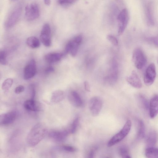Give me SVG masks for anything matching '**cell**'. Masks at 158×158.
I'll return each mask as SVG.
<instances>
[{"label": "cell", "mask_w": 158, "mask_h": 158, "mask_svg": "<svg viewBox=\"0 0 158 158\" xmlns=\"http://www.w3.org/2000/svg\"><path fill=\"white\" fill-rule=\"evenodd\" d=\"M48 133L47 129L41 123L35 125L29 131L26 138L27 145L30 147L35 146L46 136Z\"/></svg>", "instance_id": "6da1fadb"}, {"label": "cell", "mask_w": 158, "mask_h": 158, "mask_svg": "<svg viewBox=\"0 0 158 158\" xmlns=\"http://www.w3.org/2000/svg\"><path fill=\"white\" fill-rule=\"evenodd\" d=\"M131 126V121L127 120L122 129L109 140L107 144V146L111 147L122 140L129 132Z\"/></svg>", "instance_id": "7a4b0ae2"}, {"label": "cell", "mask_w": 158, "mask_h": 158, "mask_svg": "<svg viewBox=\"0 0 158 158\" xmlns=\"http://www.w3.org/2000/svg\"><path fill=\"white\" fill-rule=\"evenodd\" d=\"M132 59L135 66L139 69H142L147 62L145 54L143 50L139 48H136L134 50Z\"/></svg>", "instance_id": "3957f363"}, {"label": "cell", "mask_w": 158, "mask_h": 158, "mask_svg": "<svg viewBox=\"0 0 158 158\" xmlns=\"http://www.w3.org/2000/svg\"><path fill=\"white\" fill-rule=\"evenodd\" d=\"M25 15L27 19L30 21L38 18L40 15V10L37 4L32 3L27 5L25 8Z\"/></svg>", "instance_id": "277c9868"}, {"label": "cell", "mask_w": 158, "mask_h": 158, "mask_svg": "<svg viewBox=\"0 0 158 158\" xmlns=\"http://www.w3.org/2000/svg\"><path fill=\"white\" fill-rule=\"evenodd\" d=\"M156 75L155 64L152 63L146 68L143 77L144 83L147 85H152L154 82Z\"/></svg>", "instance_id": "5b68a950"}, {"label": "cell", "mask_w": 158, "mask_h": 158, "mask_svg": "<svg viewBox=\"0 0 158 158\" xmlns=\"http://www.w3.org/2000/svg\"><path fill=\"white\" fill-rule=\"evenodd\" d=\"M40 38L41 41L45 46L49 47L51 45V29L48 24L45 23L43 26Z\"/></svg>", "instance_id": "8992f818"}, {"label": "cell", "mask_w": 158, "mask_h": 158, "mask_svg": "<svg viewBox=\"0 0 158 158\" xmlns=\"http://www.w3.org/2000/svg\"><path fill=\"white\" fill-rule=\"evenodd\" d=\"M117 19L118 21V35H120L124 31L128 21V14L126 9H123L120 12Z\"/></svg>", "instance_id": "52a82bcc"}, {"label": "cell", "mask_w": 158, "mask_h": 158, "mask_svg": "<svg viewBox=\"0 0 158 158\" xmlns=\"http://www.w3.org/2000/svg\"><path fill=\"white\" fill-rule=\"evenodd\" d=\"M102 101L100 98L94 97L90 99L89 108L93 116H96L98 115L102 109Z\"/></svg>", "instance_id": "ba28073f"}, {"label": "cell", "mask_w": 158, "mask_h": 158, "mask_svg": "<svg viewBox=\"0 0 158 158\" xmlns=\"http://www.w3.org/2000/svg\"><path fill=\"white\" fill-rule=\"evenodd\" d=\"M36 72V62L33 59L31 60L25 66L23 72L24 79L27 80L34 77Z\"/></svg>", "instance_id": "9c48e42d"}, {"label": "cell", "mask_w": 158, "mask_h": 158, "mask_svg": "<svg viewBox=\"0 0 158 158\" xmlns=\"http://www.w3.org/2000/svg\"><path fill=\"white\" fill-rule=\"evenodd\" d=\"M21 7H17L12 12L8 17L6 23V27L7 28L13 27L19 19L21 13Z\"/></svg>", "instance_id": "30bf717a"}, {"label": "cell", "mask_w": 158, "mask_h": 158, "mask_svg": "<svg viewBox=\"0 0 158 158\" xmlns=\"http://www.w3.org/2000/svg\"><path fill=\"white\" fill-rule=\"evenodd\" d=\"M17 117V113L15 111H11L0 116V123L2 125H8L12 123L15 120Z\"/></svg>", "instance_id": "8fae6325"}, {"label": "cell", "mask_w": 158, "mask_h": 158, "mask_svg": "<svg viewBox=\"0 0 158 158\" xmlns=\"http://www.w3.org/2000/svg\"><path fill=\"white\" fill-rule=\"evenodd\" d=\"M69 133V130H53L48 133L49 137L53 140L58 142L64 140Z\"/></svg>", "instance_id": "7c38bea8"}, {"label": "cell", "mask_w": 158, "mask_h": 158, "mask_svg": "<svg viewBox=\"0 0 158 158\" xmlns=\"http://www.w3.org/2000/svg\"><path fill=\"white\" fill-rule=\"evenodd\" d=\"M80 44L73 38L66 44L64 51L65 54L69 53L73 56H75L77 54Z\"/></svg>", "instance_id": "4fadbf2b"}, {"label": "cell", "mask_w": 158, "mask_h": 158, "mask_svg": "<svg viewBox=\"0 0 158 158\" xmlns=\"http://www.w3.org/2000/svg\"><path fill=\"white\" fill-rule=\"evenodd\" d=\"M127 81L132 86L136 88H140L142 83L138 75L136 72L133 71L131 74L126 78Z\"/></svg>", "instance_id": "5bb4252c"}, {"label": "cell", "mask_w": 158, "mask_h": 158, "mask_svg": "<svg viewBox=\"0 0 158 158\" xmlns=\"http://www.w3.org/2000/svg\"><path fill=\"white\" fill-rule=\"evenodd\" d=\"M150 116L155 118L158 114V95H155L151 99L149 106Z\"/></svg>", "instance_id": "9a60e30c"}, {"label": "cell", "mask_w": 158, "mask_h": 158, "mask_svg": "<svg viewBox=\"0 0 158 158\" xmlns=\"http://www.w3.org/2000/svg\"><path fill=\"white\" fill-rule=\"evenodd\" d=\"M68 98L70 103L76 107H80L82 104V102L80 97L75 91H72L69 93Z\"/></svg>", "instance_id": "2e32d148"}, {"label": "cell", "mask_w": 158, "mask_h": 158, "mask_svg": "<svg viewBox=\"0 0 158 158\" xmlns=\"http://www.w3.org/2000/svg\"><path fill=\"white\" fill-rule=\"evenodd\" d=\"M64 54L62 53H49L45 56V59L50 64L57 62L60 60L63 56Z\"/></svg>", "instance_id": "e0dca14e"}, {"label": "cell", "mask_w": 158, "mask_h": 158, "mask_svg": "<svg viewBox=\"0 0 158 158\" xmlns=\"http://www.w3.org/2000/svg\"><path fill=\"white\" fill-rule=\"evenodd\" d=\"M23 106L26 109L31 111H38L40 109L37 102L31 99L25 101L23 103Z\"/></svg>", "instance_id": "ac0fdd59"}, {"label": "cell", "mask_w": 158, "mask_h": 158, "mask_svg": "<svg viewBox=\"0 0 158 158\" xmlns=\"http://www.w3.org/2000/svg\"><path fill=\"white\" fill-rule=\"evenodd\" d=\"M110 73L107 77L109 81L114 82L117 80L118 76V66L114 60L112 61Z\"/></svg>", "instance_id": "d6986e66"}, {"label": "cell", "mask_w": 158, "mask_h": 158, "mask_svg": "<svg viewBox=\"0 0 158 158\" xmlns=\"http://www.w3.org/2000/svg\"><path fill=\"white\" fill-rule=\"evenodd\" d=\"M64 98V92L60 90H57L54 91L52 94L51 102L56 103L62 101Z\"/></svg>", "instance_id": "ffe728a7"}, {"label": "cell", "mask_w": 158, "mask_h": 158, "mask_svg": "<svg viewBox=\"0 0 158 158\" xmlns=\"http://www.w3.org/2000/svg\"><path fill=\"white\" fill-rule=\"evenodd\" d=\"M157 139V133L154 131H150L147 139V143L148 147H153L156 143Z\"/></svg>", "instance_id": "44dd1931"}, {"label": "cell", "mask_w": 158, "mask_h": 158, "mask_svg": "<svg viewBox=\"0 0 158 158\" xmlns=\"http://www.w3.org/2000/svg\"><path fill=\"white\" fill-rule=\"evenodd\" d=\"M27 44L30 48H36L40 45L39 40L35 36H31L27 38L26 40Z\"/></svg>", "instance_id": "7402d4cb"}, {"label": "cell", "mask_w": 158, "mask_h": 158, "mask_svg": "<svg viewBox=\"0 0 158 158\" xmlns=\"http://www.w3.org/2000/svg\"><path fill=\"white\" fill-rule=\"evenodd\" d=\"M146 156L149 158H158V148L148 147L145 150Z\"/></svg>", "instance_id": "603a6c76"}, {"label": "cell", "mask_w": 158, "mask_h": 158, "mask_svg": "<svg viewBox=\"0 0 158 158\" xmlns=\"http://www.w3.org/2000/svg\"><path fill=\"white\" fill-rule=\"evenodd\" d=\"M145 134V129L144 124L141 120H139V122L138 131L137 137L139 139H141L144 137Z\"/></svg>", "instance_id": "cb8c5ba5"}, {"label": "cell", "mask_w": 158, "mask_h": 158, "mask_svg": "<svg viewBox=\"0 0 158 158\" xmlns=\"http://www.w3.org/2000/svg\"><path fill=\"white\" fill-rule=\"evenodd\" d=\"M13 82V79L10 78L6 79L2 83V88L5 92L7 91L11 87Z\"/></svg>", "instance_id": "d4e9b609"}, {"label": "cell", "mask_w": 158, "mask_h": 158, "mask_svg": "<svg viewBox=\"0 0 158 158\" xmlns=\"http://www.w3.org/2000/svg\"><path fill=\"white\" fill-rule=\"evenodd\" d=\"M119 155L123 158H131L128 150L125 146H123L120 148L118 150Z\"/></svg>", "instance_id": "484cf974"}, {"label": "cell", "mask_w": 158, "mask_h": 158, "mask_svg": "<svg viewBox=\"0 0 158 158\" xmlns=\"http://www.w3.org/2000/svg\"><path fill=\"white\" fill-rule=\"evenodd\" d=\"M79 122V118H76L73 122L71 127L69 130V133L73 134L76 130Z\"/></svg>", "instance_id": "4316f807"}, {"label": "cell", "mask_w": 158, "mask_h": 158, "mask_svg": "<svg viewBox=\"0 0 158 158\" xmlns=\"http://www.w3.org/2000/svg\"><path fill=\"white\" fill-rule=\"evenodd\" d=\"M6 55V52L1 51L0 52V63L1 64L6 65L7 64Z\"/></svg>", "instance_id": "83f0119b"}, {"label": "cell", "mask_w": 158, "mask_h": 158, "mask_svg": "<svg viewBox=\"0 0 158 158\" xmlns=\"http://www.w3.org/2000/svg\"><path fill=\"white\" fill-rule=\"evenodd\" d=\"M107 39L114 45L117 46L118 45V40L114 36L111 35H108L107 36Z\"/></svg>", "instance_id": "f1b7e54d"}, {"label": "cell", "mask_w": 158, "mask_h": 158, "mask_svg": "<svg viewBox=\"0 0 158 158\" xmlns=\"http://www.w3.org/2000/svg\"><path fill=\"white\" fill-rule=\"evenodd\" d=\"M77 0H58V3L61 5H69L73 4Z\"/></svg>", "instance_id": "f546056e"}, {"label": "cell", "mask_w": 158, "mask_h": 158, "mask_svg": "<svg viewBox=\"0 0 158 158\" xmlns=\"http://www.w3.org/2000/svg\"><path fill=\"white\" fill-rule=\"evenodd\" d=\"M62 148L64 150L70 152H74L76 150L74 147L71 146L64 145Z\"/></svg>", "instance_id": "4dcf8cb0"}, {"label": "cell", "mask_w": 158, "mask_h": 158, "mask_svg": "<svg viewBox=\"0 0 158 158\" xmlns=\"http://www.w3.org/2000/svg\"><path fill=\"white\" fill-rule=\"evenodd\" d=\"M31 92V98L30 99L34 100L36 92L35 87L34 85H31L30 86Z\"/></svg>", "instance_id": "1f68e13d"}, {"label": "cell", "mask_w": 158, "mask_h": 158, "mask_svg": "<svg viewBox=\"0 0 158 158\" xmlns=\"http://www.w3.org/2000/svg\"><path fill=\"white\" fill-rule=\"evenodd\" d=\"M24 90V87L23 85H19L16 87L15 92L16 94H19L23 92Z\"/></svg>", "instance_id": "d6a6232c"}, {"label": "cell", "mask_w": 158, "mask_h": 158, "mask_svg": "<svg viewBox=\"0 0 158 158\" xmlns=\"http://www.w3.org/2000/svg\"><path fill=\"white\" fill-rule=\"evenodd\" d=\"M151 41L156 46L158 47V35L151 38Z\"/></svg>", "instance_id": "836d02e7"}, {"label": "cell", "mask_w": 158, "mask_h": 158, "mask_svg": "<svg viewBox=\"0 0 158 158\" xmlns=\"http://www.w3.org/2000/svg\"><path fill=\"white\" fill-rule=\"evenodd\" d=\"M55 69L54 68L51 66L47 67L45 70V73L47 74L53 73Z\"/></svg>", "instance_id": "e575fe53"}, {"label": "cell", "mask_w": 158, "mask_h": 158, "mask_svg": "<svg viewBox=\"0 0 158 158\" xmlns=\"http://www.w3.org/2000/svg\"><path fill=\"white\" fill-rule=\"evenodd\" d=\"M84 85L85 90L87 92L90 91V87L89 83L86 81L84 82Z\"/></svg>", "instance_id": "d590c367"}, {"label": "cell", "mask_w": 158, "mask_h": 158, "mask_svg": "<svg viewBox=\"0 0 158 158\" xmlns=\"http://www.w3.org/2000/svg\"><path fill=\"white\" fill-rule=\"evenodd\" d=\"M94 149L91 150L89 154V157L93 158L94 155Z\"/></svg>", "instance_id": "8d00e7d4"}, {"label": "cell", "mask_w": 158, "mask_h": 158, "mask_svg": "<svg viewBox=\"0 0 158 158\" xmlns=\"http://www.w3.org/2000/svg\"><path fill=\"white\" fill-rule=\"evenodd\" d=\"M45 4L47 5H49L51 3V0H44Z\"/></svg>", "instance_id": "74e56055"}, {"label": "cell", "mask_w": 158, "mask_h": 158, "mask_svg": "<svg viewBox=\"0 0 158 158\" xmlns=\"http://www.w3.org/2000/svg\"></svg>", "instance_id": "f35d334b"}]
</instances>
